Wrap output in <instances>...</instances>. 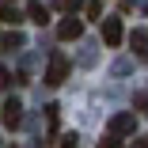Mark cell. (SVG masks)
Masks as SVG:
<instances>
[{
  "instance_id": "1",
  "label": "cell",
  "mask_w": 148,
  "mask_h": 148,
  "mask_svg": "<svg viewBox=\"0 0 148 148\" xmlns=\"http://www.w3.org/2000/svg\"><path fill=\"white\" fill-rule=\"evenodd\" d=\"M65 76H69V57L65 53H53L49 57V69H46V84L57 87V84H65Z\"/></svg>"
},
{
  "instance_id": "2",
  "label": "cell",
  "mask_w": 148,
  "mask_h": 148,
  "mask_svg": "<svg viewBox=\"0 0 148 148\" xmlns=\"http://www.w3.org/2000/svg\"><path fill=\"white\" fill-rule=\"evenodd\" d=\"M0 122H4L8 129H19V125H23V106H19V99H8L4 106H0Z\"/></svg>"
},
{
  "instance_id": "3",
  "label": "cell",
  "mask_w": 148,
  "mask_h": 148,
  "mask_svg": "<svg viewBox=\"0 0 148 148\" xmlns=\"http://www.w3.org/2000/svg\"><path fill=\"white\" fill-rule=\"evenodd\" d=\"M80 34H84V23H80L76 15H69V19L57 23V38H61V42H76Z\"/></svg>"
},
{
  "instance_id": "4",
  "label": "cell",
  "mask_w": 148,
  "mask_h": 148,
  "mask_svg": "<svg viewBox=\"0 0 148 148\" xmlns=\"http://www.w3.org/2000/svg\"><path fill=\"white\" fill-rule=\"evenodd\" d=\"M122 38H125L122 19H103V42L106 46H122Z\"/></svg>"
},
{
  "instance_id": "5",
  "label": "cell",
  "mask_w": 148,
  "mask_h": 148,
  "mask_svg": "<svg viewBox=\"0 0 148 148\" xmlns=\"http://www.w3.org/2000/svg\"><path fill=\"white\" fill-rule=\"evenodd\" d=\"M133 129H137V118H133V114H114V118H110V133H114V137H125V133H133Z\"/></svg>"
},
{
  "instance_id": "6",
  "label": "cell",
  "mask_w": 148,
  "mask_h": 148,
  "mask_svg": "<svg viewBox=\"0 0 148 148\" xmlns=\"http://www.w3.org/2000/svg\"><path fill=\"white\" fill-rule=\"evenodd\" d=\"M129 46H133V53L140 57V61H148V31H133L129 34Z\"/></svg>"
},
{
  "instance_id": "7",
  "label": "cell",
  "mask_w": 148,
  "mask_h": 148,
  "mask_svg": "<svg viewBox=\"0 0 148 148\" xmlns=\"http://www.w3.org/2000/svg\"><path fill=\"white\" fill-rule=\"evenodd\" d=\"M27 15H31L34 23H46V19H49V12H46L42 0H31V4H27Z\"/></svg>"
},
{
  "instance_id": "8",
  "label": "cell",
  "mask_w": 148,
  "mask_h": 148,
  "mask_svg": "<svg viewBox=\"0 0 148 148\" xmlns=\"http://www.w3.org/2000/svg\"><path fill=\"white\" fill-rule=\"evenodd\" d=\"M27 38L19 34V31H12V34H0V46H8V49H15V46H23Z\"/></svg>"
},
{
  "instance_id": "9",
  "label": "cell",
  "mask_w": 148,
  "mask_h": 148,
  "mask_svg": "<svg viewBox=\"0 0 148 148\" xmlns=\"http://www.w3.org/2000/svg\"><path fill=\"white\" fill-rule=\"evenodd\" d=\"M84 12H87V19H99V15H103V0H87Z\"/></svg>"
},
{
  "instance_id": "10",
  "label": "cell",
  "mask_w": 148,
  "mask_h": 148,
  "mask_svg": "<svg viewBox=\"0 0 148 148\" xmlns=\"http://www.w3.org/2000/svg\"><path fill=\"white\" fill-rule=\"evenodd\" d=\"M99 148H125V144H122V137H114V133H106V137L99 140Z\"/></svg>"
},
{
  "instance_id": "11",
  "label": "cell",
  "mask_w": 148,
  "mask_h": 148,
  "mask_svg": "<svg viewBox=\"0 0 148 148\" xmlns=\"http://www.w3.org/2000/svg\"><path fill=\"white\" fill-rule=\"evenodd\" d=\"M0 23H19V12L15 8H0Z\"/></svg>"
},
{
  "instance_id": "12",
  "label": "cell",
  "mask_w": 148,
  "mask_h": 148,
  "mask_svg": "<svg viewBox=\"0 0 148 148\" xmlns=\"http://www.w3.org/2000/svg\"><path fill=\"white\" fill-rule=\"evenodd\" d=\"M57 8H61V12H76V8H80V0H57Z\"/></svg>"
},
{
  "instance_id": "13",
  "label": "cell",
  "mask_w": 148,
  "mask_h": 148,
  "mask_svg": "<svg viewBox=\"0 0 148 148\" xmlns=\"http://www.w3.org/2000/svg\"><path fill=\"white\" fill-rule=\"evenodd\" d=\"M133 106H137V110H148V95H137V99H133Z\"/></svg>"
},
{
  "instance_id": "14",
  "label": "cell",
  "mask_w": 148,
  "mask_h": 148,
  "mask_svg": "<svg viewBox=\"0 0 148 148\" xmlns=\"http://www.w3.org/2000/svg\"><path fill=\"white\" fill-rule=\"evenodd\" d=\"M8 84H12V76H8V69H4V65H0V87H8Z\"/></svg>"
},
{
  "instance_id": "15",
  "label": "cell",
  "mask_w": 148,
  "mask_h": 148,
  "mask_svg": "<svg viewBox=\"0 0 148 148\" xmlns=\"http://www.w3.org/2000/svg\"><path fill=\"white\" fill-rule=\"evenodd\" d=\"M61 148H80V144H76V133H72V137H65V140H61Z\"/></svg>"
},
{
  "instance_id": "16",
  "label": "cell",
  "mask_w": 148,
  "mask_h": 148,
  "mask_svg": "<svg viewBox=\"0 0 148 148\" xmlns=\"http://www.w3.org/2000/svg\"><path fill=\"white\" fill-rule=\"evenodd\" d=\"M133 148H148V137H144V140H137V144H133Z\"/></svg>"
},
{
  "instance_id": "17",
  "label": "cell",
  "mask_w": 148,
  "mask_h": 148,
  "mask_svg": "<svg viewBox=\"0 0 148 148\" xmlns=\"http://www.w3.org/2000/svg\"><path fill=\"white\" fill-rule=\"evenodd\" d=\"M8 4H12V0H0V8H8Z\"/></svg>"
}]
</instances>
